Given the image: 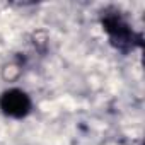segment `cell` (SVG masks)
<instances>
[{"mask_svg": "<svg viewBox=\"0 0 145 145\" xmlns=\"http://www.w3.org/2000/svg\"><path fill=\"white\" fill-rule=\"evenodd\" d=\"M101 26L108 34L111 46L120 53L126 55L140 48L143 43L142 34L137 33L116 9H104L101 12Z\"/></svg>", "mask_w": 145, "mask_h": 145, "instance_id": "1", "label": "cell"}, {"mask_svg": "<svg viewBox=\"0 0 145 145\" xmlns=\"http://www.w3.org/2000/svg\"><path fill=\"white\" fill-rule=\"evenodd\" d=\"M31 97L22 89H7L0 94V111L14 120H22L31 113Z\"/></svg>", "mask_w": 145, "mask_h": 145, "instance_id": "2", "label": "cell"}]
</instances>
